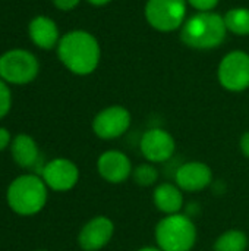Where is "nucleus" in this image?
<instances>
[{
    "instance_id": "nucleus-1",
    "label": "nucleus",
    "mask_w": 249,
    "mask_h": 251,
    "mask_svg": "<svg viewBox=\"0 0 249 251\" xmlns=\"http://www.w3.org/2000/svg\"><path fill=\"white\" fill-rule=\"evenodd\" d=\"M57 56L63 66L75 75L85 76L92 74L101 57L97 38L84 29H73L62 35L57 44Z\"/></svg>"
},
{
    "instance_id": "nucleus-2",
    "label": "nucleus",
    "mask_w": 249,
    "mask_h": 251,
    "mask_svg": "<svg viewBox=\"0 0 249 251\" xmlns=\"http://www.w3.org/2000/svg\"><path fill=\"white\" fill-rule=\"evenodd\" d=\"M48 188L41 176L23 174L16 176L6 190L9 209L18 216H35L47 204Z\"/></svg>"
},
{
    "instance_id": "nucleus-3",
    "label": "nucleus",
    "mask_w": 249,
    "mask_h": 251,
    "mask_svg": "<svg viewBox=\"0 0 249 251\" xmlns=\"http://www.w3.org/2000/svg\"><path fill=\"white\" fill-rule=\"evenodd\" d=\"M227 34L225 18L216 12H198L189 16L181 29L182 41L198 50L219 47Z\"/></svg>"
},
{
    "instance_id": "nucleus-4",
    "label": "nucleus",
    "mask_w": 249,
    "mask_h": 251,
    "mask_svg": "<svg viewBox=\"0 0 249 251\" xmlns=\"http://www.w3.org/2000/svg\"><path fill=\"white\" fill-rule=\"evenodd\" d=\"M154 238L161 251H192L198 231L192 218L181 212L163 216L154 228Z\"/></svg>"
},
{
    "instance_id": "nucleus-5",
    "label": "nucleus",
    "mask_w": 249,
    "mask_h": 251,
    "mask_svg": "<svg viewBox=\"0 0 249 251\" xmlns=\"http://www.w3.org/2000/svg\"><path fill=\"white\" fill-rule=\"evenodd\" d=\"M38 72V59L25 49H10L0 54V78L9 85L31 84Z\"/></svg>"
},
{
    "instance_id": "nucleus-6",
    "label": "nucleus",
    "mask_w": 249,
    "mask_h": 251,
    "mask_svg": "<svg viewBox=\"0 0 249 251\" xmlns=\"http://www.w3.org/2000/svg\"><path fill=\"white\" fill-rule=\"evenodd\" d=\"M186 0H148L145 4L147 22L157 31H176L186 21Z\"/></svg>"
},
{
    "instance_id": "nucleus-7",
    "label": "nucleus",
    "mask_w": 249,
    "mask_h": 251,
    "mask_svg": "<svg viewBox=\"0 0 249 251\" xmlns=\"http://www.w3.org/2000/svg\"><path fill=\"white\" fill-rule=\"evenodd\" d=\"M220 85L232 93H241L249 88V54L242 50L227 53L217 71Z\"/></svg>"
},
{
    "instance_id": "nucleus-8",
    "label": "nucleus",
    "mask_w": 249,
    "mask_h": 251,
    "mask_svg": "<svg viewBox=\"0 0 249 251\" xmlns=\"http://www.w3.org/2000/svg\"><path fill=\"white\" fill-rule=\"evenodd\" d=\"M131 112L123 106H109L100 110L92 119V132L100 140H117L131 128Z\"/></svg>"
},
{
    "instance_id": "nucleus-9",
    "label": "nucleus",
    "mask_w": 249,
    "mask_h": 251,
    "mask_svg": "<svg viewBox=\"0 0 249 251\" xmlns=\"http://www.w3.org/2000/svg\"><path fill=\"white\" fill-rule=\"evenodd\" d=\"M41 178L48 190L66 193L76 187L79 181V168L70 159L54 157L43 166Z\"/></svg>"
},
{
    "instance_id": "nucleus-10",
    "label": "nucleus",
    "mask_w": 249,
    "mask_h": 251,
    "mask_svg": "<svg viewBox=\"0 0 249 251\" xmlns=\"http://www.w3.org/2000/svg\"><path fill=\"white\" fill-rule=\"evenodd\" d=\"M139 150L147 162L158 165L170 160L175 156L176 141L169 131L154 126L141 135Z\"/></svg>"
},
{
    "instance_id": "nucleus-11",
    "label": "nucleus",
    "mask_w": 249,
    "mask_h": 251,
    "mask_svg": "<svg viewBox=\"0 0 249 251\" xmlns=\"http://www.w3.org/2000/svg\"><path fill=\"white\" fill-rule=\"evenodd\" d=\"M113 235V221L104 215H98L82 225L78 234V246L84 251H100L112 241Z\"/></svg>"
},
{
    "instance_id": "nucleus-12",
    "label": "nucleus",
    "mask_w": 249,
    "mask_h": 251,
    "mask_svg": "<svg viewBox=\"0 0 249 251\" xmlns=\"http://www.w3.org/2000/svg\"><path fill=\"white\" fill-rule=\"evenodd\" d=\"M132 162L129 156L120 150L112 149L103 151L97 159V172L109 184L119 185L132 178Z\"/></svg>"
},
{
    "instance_id": "nucleus-13",
    "label": "nucleus",
    "mask_w": 249,
    "mask_h": 251,
    "mask_svg": "<svg viewBox=\"0 0 249 251\" xmlns=\"http://www.w3.org/2000/svg\"><path fill=\"white\" fill-rule=\"evenodd\" d=\"M213 169L200 160L185 162L175 172V184L183 193H201L213 184Z\"/></svg>"
},
{
    "instance_id": "nucleus-14",
    "label": "nucleus",
    "mask_w": 249,
    "mask_h": 251,
    "mask_svg": "<svg viewBox=\"0 0 249 251\" xmlns=\"http://www.w3.org/2000/svg\"><path fill=\"white\" fill-rule=\"evenodd\" d=\"M28 35H29V40L38 49H43V50H51L57 47L62 38L57 24L45 15H38L29 21Z\"/></svg>"
},
{
    "instance_id": "nucleus-15",
    "label": "nucleus",
    "mask_w": 249,
    "mask_h": 251,
    "mask_svg": "<svg viewBox=\"0 0 249 251\" xmlns=\"http://www.w3.org/2000/svg\"><path fill=\"white\" fill-rule=\"evenodd\" d=\"M153 203L164 216L181 213L185 204L183 191L175 182H160L154 187Z\"/></svg>"
},
{
    "instance_id": "nucleus-16",
    "label": "nucleus",
    "mask_w": 249,
    "mask_h": 251,
    "mask_svg": "<svg viewBox=\"0 0 249 251\" xmlns=\"http://www.w3.org/2000/svg\"><path fill=\"white\" fill-rule=\"evenodd\" d=\"M9 149H10L13 162L19 168H23V169L32 168L40 159V150H38L37 141L25 132L16 134L12 138V144Z\"/></svg>"
},
{
    "instance_id": "nucleus-17",
    "label": "nucleus",
    "mask_w": 249,
    "mask_h": 251,
    "mask_svg": "<svg viewBox=\"0 0 249 251\" xmlns=\"http://www.w3.org/2000/svg\"><path fill=\"white\" fill-rule=\"evenodd\" d=\"M249 246L248 235L241 229H227L220 234L214 244L213 251H247Z\"/></svg>"
},
{
    "instance_id": "nucleus-18",
    "label": "nucleus",
    "mask_w": 249,
    "mask_h": 251,
    "mask_svg": "<svg viewBox=\"0 0 249 251\" xmlns=\"http://www.w3.org/2000/svg\"><path fill=\"white\" fill-rule=\"evenodd\" d=\"M225 24L227 31L236 35H249V9L233 7L225 15Z\"/></svg>"
},
{
    "instance_id": "nucleus-19",
    "label": "nucleus",
    "mask_w": 249,
    "mask_h": 251,
    "mask_svg": "<svg viewBox=\"0 0 249 251\" xmlns=\"http://www.w3.org/2000/svg\"><path fill=\"white\" fill-rule=\"evenodd\" d=\"M158 178H160V172L156 168L154 163L145 162V163H139L138 166L134 168L132 171V179L136 185L148 188V187H156L158 184Z\"/></svg>"
},
{
    "instance_id": "nucleus-20",
    "label": "nucleus",
    "mask_w": 249,
    "mask_h": 251,
    "mask_svg": "<svg viewBox=\"0 0 249 251\" xmlns=\"http://www.w3.org/2000/svg\"><path fill=\"white\" fill-rule=\"evenodd\" d=\"M12 109V91L9 88V84H6L0 78V121L9 115Z\"/></svg>"
},
{
    "instance_id": "nucleus-21",
    "label": "nucleus",
    "mask_w": 249,
    "mask_h": 251,
    "mask_svg": "<svg viewBox=\"0 0 249 251\" xmlns=\"http://www.w3.org/2000/svg\"><path fill=\"white\" fill-rule=\"evenodd\" d=\"M198 12H213V9L219 4V0H186Z\"/></svg>"
},
{
    "instance_id": "nucleus-22",
    "label": "nucleus",
    "mask_w": 249,
    "mask_h": 251,
    "mask_svg": "<svg viewBox=\"0 0 249 251\" xmlns=\"http://www.w3.org/2000/svg\"><path fill=\"white\" fill-rule=\"evenodd\" d=\"M53 4L59 9V10H63V12H69L72 9H75L81 0H51Z\"/></svg>"
},
{
    "instance_id": "nucleus-23",
    "label": "nucleus",
    "mask_w": 249,
    "mask_h": 251,
    "mask_svg": "<svg viewBox=\"0 0 249 251\" xmlns=\"http://www.w3.org/2000/svg\"><path fill=\"white\" fill-rule=\"evenodd\" d=\"M12 144V135L7 128L0 126V151L6 150Z\"/></svg>"
},
{
    "instance_id": "nucleus-24",
    "label": "nucleus",
    "mask_w": 249,
    "mask_h": 251,
    "mask_svg": "<svg viewBox=\"0 0 249 251\" xmlns=\"http://www.w3.org/2000/svg\"><path fill=\"white\" fill-rule=\"evenodd\" d=\"M239 149H241V153L244 154V157L249 159V131H245L239 140Z\"/></svg>"
},
{
    "instance_id": "nucleus-25",
    "label": "nucleus",
    "mask_w": 249,
    "mask_h": 251,
    "mask_svg": "<svg viewBox=\"0 0 249 251\" xmlns=\"http://www.w3.org/2000/svg\"><path fill=\"white\" fill-rule=\"evenodd\" d=\"M87 1L91 3V4H94V6H104V4L110 3L112 0H87Z\"/></svg>"
},
{
    "instance_id": "nucleus-26",
    "label": "nucleus",
    "mask_w": 249,
    "mask_h": 251,
    "mask_svg": "<svg viewBox=\"0 0 249 251\" xmlns=\"http://www.w3.org/2000/svg\"><path fill=\"white\" fill-rule=\"evenodd\" d=\"M136 251H161L157 246H145V247H141Z\"/></svg>"
},
{
    "instance_id": "nucleus-27",
    "label": "nucleus",
    "mask_w": 249,
    "mask_h": 251,
    "mask_svg": "<svg viewBox=\"0 0 249 251\" xmlns=\"http://www.w3.org/2000/svg\"><path fill=\"white\" fill-rule=\"evenodd\" d=\"M35 251H48V250H35Z\"/></svg>"
}]
</instances>
